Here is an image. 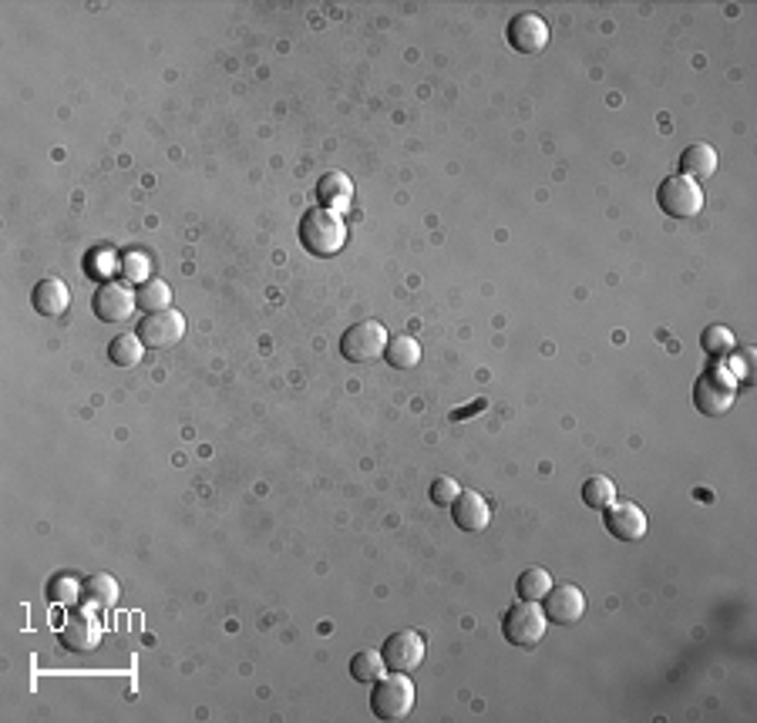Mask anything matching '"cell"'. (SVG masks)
I'll return each mask as SVG.
<instances>
[{"label":"cell","instance_id":"9","mask_svg":"<svg viewBox=\"0 0 757 723\" xmlns=\"http://www.w3.org/2000/svg\"><path fill=\"white\" fill-rule=\"evenodd\" d=\"M381 656H384L387 670H394V673L418 670L421 660H424V636L414 633V629H404V633L387 636Z\"/></svg>","mask_w":757,"mask_h":723},{"label":"cell","instance_id":"18","mask_svg":"<svg viewBox=\"0 0 757 723\" xmlns=\"http://www.w3.org/2000/svg\"><path fill=\"white\" fill-rule=\"evenodd\" d=\"M384 360L391 364L394 370H411L421 364V344L408 333H401V337H391L384 347Z\"/></svg>","mask_w":757,"mask_h":723},{"label":"cell","instance_id":"13","mask_svg":"<svg viewBox=\"0 0 757 723\" xmlns=\"http://www.w3.org/2000/svg\"><path fill=\"white\" fill-rule=\"evenodd\" d=\"M451 518L461 532H482L492 522V508L478 491H458V498L451 502Z\"/></svg>","mask_w":757,"mask_h":723},{"label":"cell","instance_id":"2","mask_svg":"<svg viewBox=\"0 0 757 723\" xmlns=\"http://www.w3.org/2000/svg\"><path fill=\"white\" fill-rule=\"evenodd\" d=\"M737 401V377L731 367H710L694 384V407L704 417H724Z\"/></svg>","mask_w":757,"mask_h":723},{"label":"cell","instance_id":"23","mask_svg":"<svg viewBox=\"0 0 757 723\" xmlns=\"http://www.w3.org/2000/svg\"><path fill=\"white\" fill-rule=\"evenodd\" d=\"M138 310H145V313H155V310H169V303H172V290H169V283H162V280H145L142 286H138Z\"/></svg>","mask_w":757,"mask_h":723},{"label":"cell","instance_id":"27","mask_svg":"<svg viewBox=\"0 0 757 723\" xmlns=\"http://www.w3.org/2000/svg\"><path fill=\"white\" fill-rule=\"evenodd\" d=\"M122 270H125V280L145 283L149 280V256L132 249V253H125V259H122Z\"/></svg>","mask_w":757,"mask_h":723},{"label":"cell","instance_id":"15","mask_svg":"<svg viewBox=\"0 0 757 723\" xmlns=\"http://www.w3.org/2000/svg\"><path fill=\"white\" fill-rule=\"evenodd\" d=\"M98 639H101V626L91 613H75L68 623L61 626V643L68 646V650H75V653L95 650Z\"/></svg>","mask_w":757,"mask_h":723},{"label":"cell","instance_id":"4","mask_svg":"<svg viewBox=\"0 0 757 723\" xmlns=\"http://www.w3.org/2000/svg\"><path fill=\"white\" fill-rule=\"evenodd\" d=\"M414 707V683L404 673L381 676L371 690V710L377 720H404Z\"/></svg>","mask_w":757,"mask_h":723},{"label":"cell","instance_id":"5","mask_svg":"<svg viewBox=\"0 0 757 723\" xmlns=\"http://www.w3.org/2000/svg\"><path fill=\"white\" fill-rule=\"evenodd\" d=\"M387 340H391V333L384 330L381 320H360L340 337V354L350 364H374V360H381Z\"/></svg>","mask_w":757,"mask_h":723},{"label":"cell","instance_id":"25","mask_svg":"<svg viewBox=\"0 0 757 723\" xmlns=\"http://www.w3.org/2000/svg\"><path fill=\"white\" fill-rule=\"evenodd\" d=\"M583 502L589 505V508H609L616 502V485L609 478H603V475H593V478H586V485H583Z\"/></svg>","mask_w":757,"mask_h":723},{"label":"cell","instance_id":"12","mask_svg":"<svg viewBox=\"0 0 757 723\" xmlns=\"http://www.w3.org/2000/svg\"><path fill=\"white\" fill-rule=\"evenodd\" d=\"M646 512L633 502H613L606 508V528L609 535H616L620 542H636L646 535Z\"/></svg>","mask_w":757,"mask_h":723},{"label":"cell","instance_id":"11","mask_svg":"<svg viewBox=\"0 0 757 723\" xmlns=\"http://www.w3.org/2000/svg\"><path fill=\"white\" fill-rule=\"evenodd\" d=\"M509 44L522 54H539L549 44V24L535 11L515 14L509 21Z\"/></svg>","mask_w":757,"mask_h":723},{"label":"cell","instance_id":"19","mask_svg":"<svg viewBox=\"0 0 757 723\" xmlns=\"http://www.w3.org/2000/svg\"><path fill=\"white\" fill-rule=\"evenodd\" d=\"M81 596H85V602L95 609V613H101V609H108V606H115L118 602V582L112 576H105V572H98V576H91L85 582Z\"/></svg>","mask_w":757,"mask_h":723},{"label":"cell","instance_id":"24","mask_svg":"<svg viewBox=\"0 0 757 723\" xmlns=\"http://www.w3.org/2000/svg\"><path fill=\"white\" fill-rule=\"evenodd\" d=\"M81 589L85 586H81L75 576H54L48 582V589H44V596H48V602H54V606H75Z\"/></svg>","mask_w":757,"mask_h":723},{"label":"cell","instance_id":"14","mask_svg":"<svg viewBox=\"0 0 757 723\" xmlns=\"http://www.w3.org/2000/svg\"><path fill=\"white\" fill-rule=\"evenodd\" d=\"M31 307L38 310L41 317H61V313L71 307L68 283H64L61 276H44L31 290Z\"/></svg>","mask_w":757,"mask_h":723},{"label":"cell","instance_id":"20","mask_svg":"<svg viewBox=\"0 0 757 723\" xmlns=\"http://www.w3.org/2000/svg\"><path fill=\"white\" fill-rule=\"evenodd\" d=\"M145 354V344L138 340V333H118V337L108 344V360L115 367H135Z\"/></svg>","mask_w":757,"mask_h":723},{"label":"cell","instance_id":"29","mask_svg":"<svg viewBox=\"0 0 757 723\" xmlns=\"http://www.w3.org/2000/svg\"><path fill=\"white\" fill-rule=\"evenodd\" d=\"M482 407H485V401H475L472 407H468V411H455V414H451V417H455V421H465V414H472V411H482Z\"/></svg>","mask_w":757,"mask_h":723},{"label":"cell","instance_id":"6","mask_svg":"<svg viewBox=\"0 0 757 723\" xmlns=\"http://www.w3.org/2000/svg\"><path fill=\"white\" fill-rule=\"evenodd\" d=\"M657 202L673 219H694L704 209V189H700V182L687 179V175H667L657 189Z\"/></svg>","mask_w":757,"mask_h":723},{"label":"cell","instance_id":"22","mask_svg":"<svg viewBox=\"0 0 757 723\" xmlns=\"http://www.w3.org/2000/svg\"><path fill=\"white\" fill-rule=\"evenodd\" d=\"M384 670H387V663H384V656L377 653V650H360L354 660H350V676H354L357 683L381 680Z\"/></svg>","mask_w":757,"mask_h":723},{"label":"cell","instance_id":"28","mask_svg":"<svg viewBox=\"0 0 757 723\" xmlns=\"http://www.w3.org/2000/svg\"><path fill=\"white\" fill-rule=\"evenodd\" d=\"M458 491L461 488L451 478H435V481H431V488H428V495H431V502H435V505H451L458 498Z\"/></svg>","mask_w":757,"mask_h":723},{"label":"cell","instance_id":"17","mask_svg":"<svg viewBox=\"0 0 757 723\" xmlns=\"http://www.w3.org/2000/svg\"><path fill=\"white\" fill-rule=\"evenodd\" d=\"M714 172H717V152H714V145L694 142V145L683 148V155H680V175H687V179L700 182V179H710Z\"/></svg>","mask_w":757,"mask_h":723},{"label":"cell","instance_id":"16","mask_svg":"<svg viewBox=\"0 0 757 723\" xmlns=\"http://www.w3.org/2000/svg\"><path fill=\"white\" fill-rule=\"evenodd\" d=\"M317 202L323 209H334V212L350 209L354 206V182H350L344 172H327L317 182Z\"/></svg>","mask_w":757,"mask_h":723},{"label":"cell","instance_id":"1","mask_svg":"<svg viewBox=\"0 0 757 723\" xmlns=\"http://www.w3.org/2000/svg\"><path fill=\"white\" fill-rule=\"evenodd\" d=\"M297 233H300L303 249L320 259L337 256L347 243V226H344V219H340V212L323 209V206H313L303 212Z\"/></svg>","mask_w":757,"mask_h":723},{"label":"cell","instance_id":"3","mask_svg":"<svg viewBox=\"0 0 757 723\" xmlns=\"http://www.w3.org/2000/svg\"><path fill=\"white\" fill-rule=\"evenodd\" d=\"M546 629H549L546 613H542V606H535L529 599H519L509 613L502 616V636L509 639L512 646H522V650L539 646Z\"/></svg>","mask_w":757,"mask_h":723},{"label":"cell","instance_id":"7","mask_svg":"<svg viewBox=\"0 0 757 723\" xmlns=\"http://www.w3.org/2000/svg\"><path fill=\"white\" fill-rule=\"evenodd\" d=\"M138 340L152 350H165L172 344H179L186 337V317L179 310H155L145 320H138Z\"/></svg>","mask_w":757,"mask_h":723},{"label":"cell","instance_id":"21","mask_svg":"<svg viewBox=\"0 0 757 723\" xmlns=\"http://www.w3.org/2000/svg\"><path fill=\"white\" fill-rule=\"evenodd\" d=\"M515 589H519V599H529V602H542L549 596V589H552V576L546 569H525L519 579H515Z\"/></svg>","mask_w":757,"mask_h":723},{"label":"cell","instance_id":"10","mask_svg":"<svg viewBox=\"0 0 757 723\" xmlns=\"http://www.w3.org/2000/svg\"><path fill=\"white\" fill-rule=\"evenodd\" d=\"M546 606H542V613H546V619L549 623H559V626H572V623H579L583 619V613H586V596H583V589L579 586H552L549 589V596L542 599Z\"/></svg>","mask_w":757,"mask_h":723},{"label":"cell","instance_id":"26","mask_svg":"<svg viewBox=\"0 0 757 723\" xmlns=\"http://www.w3.org/2000/svg\"><path fill=\"white\" fill-rule=\"evenodd\" d=\"M700 347H704L710 357H724L734 350V333L727 327H707L704 337H700Z\"/></svg>","mask_w":757,"mask_h":723},{"label":"cell","instance_id":"8","mask_svg":"<svg viewBox=\"0 0 757 723\" xmlns=\"http://www.w3.org/2000/svg\"><path fill=\"white\" fill-rule=\"evenodd\" d=\"M135 307H138L135 293L128 290L125 283H118V280H105L95 290V300H91V310H95V317L105 320V323L128 320L135 313Z\"/></svg>","mask_w":757,"mask_h":723}]
</instances>
